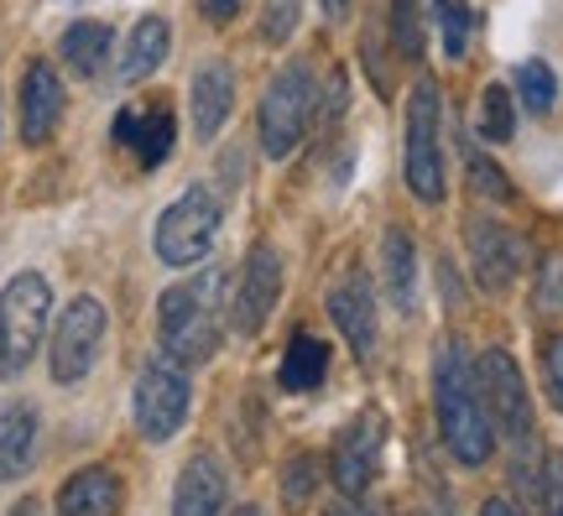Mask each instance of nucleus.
I'll list each match as a JSON object with an SVG mask.
<instances>
[{"instance_id": "nucleus-1", "label": "nucleus", "mask_w": 563, "mask_h": 516, "mask_svg": "<svg viewBox=\"0 0 563 516\" xmlns=\"http://www.w3.org/2000/svg\"><path fill=\"white\" fill-rule=\"evenodd\" d=\"M433 402H439V428L443 443L460 464H485L490 449H496V422L485 413L481 386H475V371L464 360V344H443L439 365H433Z\"/></svg>"}, {"instance_id": "nucleus-2", "label": "nucleus", "mask_w": 563, "mask_h": 516, "mask_svg": "<svg viewBox=\"0 0 563 516\" xmlns=\"http://www.w3.org/2000/svg\"><path fill=\"white\" fill-rule=\"evenodd\" d=\"M220 298H224V277L220 272H203L194 282L167 287L157 303V339L167 360L178 365H203V360L220 350Z\"/></svg>"}, {"instance_id": "nucleus-3", "label": "nucleus", "mask_w": 563, "mask_h": 516, "mask_svg": "<svg viewBox=\"0 0 563 516\" xmlns=\"http://www.w3.org/2000/svg\"><path fill=\"white\" fill-rule=\"evenodd\" d=\"M53 314V287L42 272H16L0 293V376H21L42 344Z\"/></svg>"}, {"instance_id": "nucleus-4", "label": "nucleus", "mask_w": 563, "mask_h": 516, "mask_svg": "<svg viewBox=\"0 0 563 516\" xmlns=\"http://www.w3.org/2000/svg\"><path fill=\"white\" fill-rule=\"evenodd\" d=\"M313 105H319V79H313V68L308 63H287L277 79L266 84L262 95V146L266 157H287L292 146L302 141L308 131V120H313Z\"/></svg>"}, {"instance_id": "nucleus-5", "label": "nucleus", "mask_w": 563, "mask_h": 516, "mask_svg": "<svg viewBox=\"0 0 563 516\" xmlns=\"http://www.w3.org/2000/svg\"><path fill=\"white\" fill-rule=\"evenodd\" d=\"M220 204H214V194L209 188H183L178 204H167V215L157 219V235H152V245H157V256L167 261V266H194V261H203L209 251H214V240H220Z\"/></svg>"}, {"instance_id": "nucleus-6", "label": "nucleus", "mask_w": 563, "mask_h": 516, "mask_svg": "<svg viewBox=\"0 0 563 516\" xmlns=\"http://www.w3.org/2000/svg\"><path fill=\"white\" fill-rule=\"evenodd\" d=\"M407 188L422 204L443 199V152H439V89L422 79L407 100V152H402Z\"/></svg>"}, {"instance_id": "nucleus-7", "label": "nucleus", "mask_w": 563, "mask_h": 516, "mask_svg": "<svg viewBox=\"0 0 563 516\" xmlns=\"http://www.w3.org/2000/svg\"><path fill=\"white\" fill-rule=\"evenodd\" d=\"M475 386H481V402L490 422L501 428L511 443H527L532 433V407H527V386H522V371L517 360L506 350H485L481 365H475Z\"/></svg>"}, {"instance_id": "nucleus-8", "label": "nucleus", "mask_w": 563, "mask_h": 516, "mask_svg": "<svg viewBox=\"0 0 563 516\" xmlns=\"http://www.w3.org/2000/svg\"><path fill=\"white\" fill-rule=\"evenodd\" d=\"M100 344H104V308L95 298H74L68 314L58 318L53 329V381L58 386H74L95 371L100 360Z\"/></svg>"}, {"instance_id": "nucleus-9", "label": "nucleus", "mask_w": 563, "mask_h": 516, "mask_svg": "<svg viewBox=\"0 0 563 516\" xmlns=\"http://www.w3.org/2000/svg\"><path fill=\"white\" fill-rule=\"evenodd\" d=\"M188 417V376H183L178 360H152L146 376L136 381V428L141 438H173Z\"/></svg>"}, {"instance_id": "nucleus-10", "label": "nucleus", "mask_w": 563, "mask_h": 516, "mask_svg": "<svg viewBox=\"0 0 563 516\" xmlns=\"http://www.w3.org/2000/svg\"><path fill=\"white\" fill-rule=\"evenodd\" d=\"M464 245H470V261H475V282L485 293H506L511 282L522 277V261H527V245L522 235L501 224L490 215H475L464 224Z\"/></svg>"}, {"instance_id": "nucleus-11", "label": "nucleus", "mask_w": 563, "mask_h": 516, "mask_svg": "<svg viewBox=\"0 0 563 516\" xmlns=\"http://www.w3.org/2000/svg\"><path fill=\"white\" fill-rule=\"evenodd\" d=\"M282 298V261L272 245H251L241 266V287H235V329L241 334H262L272 308Z\"/></svg>"}, {"instance_id": "nucleus-12", "label": "nucleus", "mask_w": 563, "mask_h": 516, "mask_svg": "<svg viewBox=\"0 0 563 516\" xmlns=\"http://www.w3.org/2000/svg\"><path fill=\"white\" fill-rule=\"evenodd\" d=\"M382 443H386V422L376 413L355 417L340 433V443H334V485H340L344 496H361L365 485L376 480V470H382Z\"/></svg>"}, {"instance_id": "nucleus-13", "label": "nucleus", "mask_w": 563, "mask_h": 516, "mask_svg": "<svg viewBox=\"0 0 563 516\" xmlns=\"http://www.w3.org/2000/svg\"><path fill=\"white\" fill-rule=\"evenodd\" d=\"M63 79L53 74V63H26V74H21V141L26 146H42V141H53L63 120Z\"/></svg>"}, {"instance_id": "nucleus-14", "label": "nucleus", "mask_w": 563, "mask_h": 516, "mask_svg": "<svg viewBox=\"0 0 563 516\" xmlns=\"http://www.w3.org/2000/svg\"><path fill=\"white\" fill-rule=\"evenodd\" d=\"M110 136H115V146H125L141 167H157V162H167L178 131H173V110H167V105H141V110L131 105V110L115 116Z\"/></svg>"}, {"instance_id": "nucleus-15", "label": "nucleus", "mask_w": 563, "mask_h": 516, "mask_svg": "<svg viewBox=\"0 0 563 516\" xmlns=\"http://www.w3.org/2000/svg\"><path fill=\"white\" fill-rule=\"evenodd\" d=\"M329 318H334V329L350 339V350L361 360L376 350V298H371V282L361 272H344L329 287Z\"/></svg>"}, {"instance_id": "nucleus-16", "label": "nucleus", "mask_w": 563, "mask_h": 516, "mask_svg": "<svg viewBox=\"0 0 563 516\" xmlns=\"http://www.w3.org/2000/svg\"><path fill=\"white\" fill-rule=\"evenodd\" d=\"M188 105H194V136L214 141L230 120V105H235V79H230V63H203L194 74V89H188Z\"/></svg>"}, {"instance_id": "nucleus-17", "label": "nucleus", "mask_w": 563, "mask_h": 516, "mask_svg": "<svg viewBox=\"0 0 563 516\" xmlns=\"http://www.w3.org/2000/svg\"><path fill=\"white\" fill-rule=\"evenodd\" d=\"M58 516H121V480L100 464L68 475L58 491Z\"/></svg>"}, {"instance_id": "nucleus-18", "label": "nucleus", "mask_w": 563, "mask_h": 516, "mask_svg": "<svg viewBox=\"0 0 563 516\" xmlns=\"http://www.w3.org/2000/svg\"><path fill=\"white\" fill-rule=\"evenodd\" d=\"M230 485H224V470L209 454L188 459L178 475V496H173V516H220Z\"/></svg>"}, {"instance_id": "nucleus-19", "label": "nucleus", "mask_w": 563, "mask_h": 516, "mask_svg": "<svg viewBox=\"0 0 563 516\" xmlns=\"http://www.w3.org/2000/svg\"><path fill=\"white\" fill-rule=\"evenodd\" d=\"M32 449H37V407L32 402H5L0 407V480L26 475Z\"/></svg>"}, {"instance_id": "nucleus-20", "label": "nucleus", "mask_w": 563, "mask_h": 516, "mask_svg": "<svg viewBox=\"0 0 563 516\" xmlns=\"http://www.w3.org/2000/svg\"><path fill=\"white\" fill-rule=\"evenodd\" d=\"M173 53V26L162 17L136 21V32L125 42V58H121V84H141L146 74H157L162 63Z\"/></svg>"}, {"instance_id": "nucleus-21", "label": "nucleus", "mask_w": 563, "mask_h": 516, "mask_svg": "<svg viewBox=\"0 0 563 516\" xmlns=\"http://www.w3.org/2000/svg\"><path fill=\"white\" fill-rule=\"evenodd\" d=\"M110 47H115V32L104 21H74L63 32V63L79 74V79H100L104 63H110Z\"/></svg>"}, {"instance_id": "nucleus-22", "label": "nucleus", "mask_w": 563, "mask_h": 516, "mask_svg": "<svg viewBox=\"0 0 563 516\" xmlns=\"http://www.w3.org/2000/svg\"><path fill=\"white\" fill-rule=\"evenodd\" d=\"M277 376L287 392H313V386H323V376H329V344L298 329L292 344H287V355H282Z\"/></svg>"}, {"instance_id": "nucleus-23", "label": "nucleus", "mask_w": 563, "mask_h": 516, "mask_svg": "<svg viewBox=\"0 0 563 516\" xmlns=\"http://www.w3.org/2000/svg\"><path fill=\"white\" fill-rule=\"evenodd\" d=\"M382 266H386V293H391V303H397V308H412V293H418V251H412V235H407V230H386Z\"/></svg>"}, {"instance_id": "nucleus-24", "label": "nucleus", "mask_w": 563, "mask_h": 516, "mask_svg": "<svg viewBox=\"0 0 563 516\" xmlns=\"http://www.w3.org/2000/svg\"><path fill=\"white\" fill-rule=\"evenodd\" d=\"M517 89H522V105L527 110H538V116H548L553 100H559V79H553V68L538 63V58L517 68Z\"/></svg>"}, {"instance_id": "nucleus-25", "label": "nucleus", "mask_w": 563, "mask_h": 516, "mask_svg": "<svg viewBox=\"0 0 563 516\" xmlns=\"http://www.w3.org/2000/svg\"><path fill=\"white\" fill-rule=\"evenodd\" d=\"M422 6L428 0H391V37H397L402 58H418L422 53Z\"/></svg>"}, {"instance_id": "nucleus-26", "label": "nucleus", "mask_w": 563, "mask_h": 516, "mask_svg": "<svg viewBox=\"0 0 563 516\" xmlns=\"http://www.w3.org/2000/svg\"><path fill=\"white\" fill-rule=\"evenodd\" d=\"M433 21H439L443 53L464 58V47H470V11H464L460 0H433Z\"/></svg>"}, {"instance_id": "nucleus-27", "label": "nucleus", "mask_w": 563, "mask_h": 516, "mask_svg": "<svg viewBox=\"0 0 563 516\" xmlns=\"http://www.w3.org/2000/svg\"><path fill=\"white\" fill-rule=\"evenodd\" d=\"M517 131V120H511V100H506L501 84H490L481 95V136L485 141H511Z\"/></svg>"}, {"instance_id": "nucleus-28", "label": "nucleus", "mask_w": 563, "mask_h": 516, "mask_svg": "<svg viewBox=\"0 0 563 516\" xmlns=\"http://www.w3.org/2000/svg\"><path fill=\"white\" fill-rule=\"evenodd\" d=\"M292 26H298V0H266L262 11V42H287L292 37Z\"/></svg>"}, {"instance_id": "nucleus-29", "label": "nucleus", "mask_w": 563, "mask_h": 516, "mask_svg": "<svg viewBox=\"0 0 563 516\" xmlns=\"http://www.w3.org/2000/svg\"><path fill=\"white\" fill-rule=\"evenodd\" d=\"M464 162H470V183H475L481 194H490V199H511V183H506L481 152H464Z\"/></svg>"}, {"instance_id": "nucleus-30", "label": "nucleus", "mask_w": 563, "mask_h": 516, "mask_svg": "<svg viewBox=\"0 0 563 516\" xmlns=\"http://www.w3.org/2000/svg\"><path fill=\"white\" fill-rule=\"evenodd\" d=\"M543 381H548V397L563 413V334L543 339Z\"/></svg>"}, {"instance_id": "nucleus-31", "label": "nucleus", "mask_w": 563, "mask_h": 516, "mask_svg": "<svg viewBox=\"0 0 563 516\" xmlns=\"http://www.w3.org/2000/svg\"><path fill=\"white\" fill-rule=\"evenodd\" d=\"M538 282H543V287H538V308H543V314H559L563 308V256H548Z\"/></svg>"}, {"instance_id": "nucleus-32", "label": "nucleus", "mask_w": 563, "mask_h": 516, "mask_svg": "<svg viewBox=\"0 0 563 516\" xmlns=\"http://www.w3.org/2000/svg\"><path fill=\"white\" fill-rule=\"evenodd\" d=\"M308 491H313V464H308V459H292V464H287V475H282V496L292 501V506H302Z\"/></svg>"}, {"instance_id": "nucleus-33", "label": "nucleus", "mask_w": 563, "mask_h": 516, "mask_svg": "<svg viewBox=\"0 0 563 516\" xmlns=\"http://www.w3.org/2000/svg\"><path fill=\"white\" fill-rule=\"evenodd\" d=\"M543 512L563 516V459H548V475H543Z\"/></svg>"}, {"instance_id": "nucleus-34", "label": "nucleus", "mask_w": 563, "mask_h": 516, "mask_svg": "<svg viewBox=\"0 0 563 516\" xmlns=\"http://www.w3.org/2000/svg\"><path fill=\"white\" fill-rule=\"evenodd\" d=\"M241 6L245 0H199V11L214 21V26H230V21L241 17Z\"/></svg>"}, {"instance_id": "nucleus-35", "label": "nucleus", "mask_w": 563, "mask_h": 516, "mask_svg": "<svg viewBox=\"0 0 563 516\" xmlns=\"http://www.w3.org/2000/svg\"><path fill=\"white\" fill-rule=\"evenodd\" d=\"M481 516H522V512H517V506H511L506 496H490V501L481 506Z\"/></svg>"}, {"instance_id": "nucleus-36", "label": "nucleus", "mask_w": 563, "mask_h": 516, "mask_svg": "<svg viewBox=\"0 0 563 516\" xmlns=\"http://www.w3.org/2000/svg\"><path fill=\"white\" fill-rule=\"evenodd\" d=\"M323 17H329V21H344V17H350V0H323Z\"/></svg>"}, {"instance_id": "nucleus-37", "label": "nucleus", "mask_w": 563, "mask_h": 516, "mask_svg": "<svg viewBox=\"0 0 563 516\" xmlns=\"http://www.w3.org/2000/svg\"><path fill=\"white\" fill-rule=\"evenodd\" d=\"M11 516H42V506L26 496V501H16V506H11Z\"/></svg>"}, {"instance_id": "nucleus-38", "label": "nucleus", "mask_w": 563, "mask_h": 516, "mask_svg": "<svg viewBox=\"0 0 563 516\" xmlns=\"http://www.w3.org/2000/svg\"><path fill=\"white\" fill-rule=\"evenodd\" d=\"M329 516H371V512H361V506H344V512H329Z\"/></svg>"}, {"instance_id": "nucleus-39", "label": "nucleus", "mask_w": 563, "mask_h": 516, "mask_svg": "<svg viewBox=\"0 0 563 516\" xmlns=\"http://www.w3.org/2000/svg\"><path fill=\"white\" fill-rule=\"evenodd\" d=\"M235 516H262V512H256V506H241V512H235Z\"/></svg>"}]
</instances>
